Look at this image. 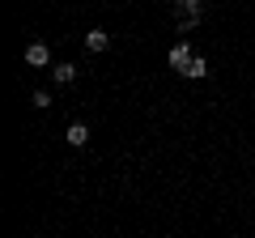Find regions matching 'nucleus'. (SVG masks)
Returning <instances> with one entry per match:
<instances>
[{"mask_svg":"<svg viewBox=\"0 0 255 238\" xmlns=\"http://www.w3.org/2000/svg\"><path fill=\"white\" fill-rule=\"evenodd\" d=\"M170 9L179 13V21H191V26H196V21L204 17V0H170Z\"/></svg>","mask_w":255,"mask_h":238,"instance_id":"f257e3e1","label":"nucleus"},{"mask_svg":"<svg viewBox=\"0 0 255 238\" xmlns=\"http://www.w3.org/2000/svg\"><path fill=\"white\" fill-rule=\"evenodd\" d=\"M183 77H187V81H204V77H209V60H204V55H191L187 64H183Z\"/></svg>","mask_w":255,"mask_h":238,"instance_id":"f03ea898","label":"nucleus"},{"mask_svg":"<svg viewBox=\"0 0 255 238\" xmlns=\"http://www.w3.org/2000/svg\"><path fill=\"white\" fill-rule=\"evenodd\" d=\"M64 140H68L73 149L90 145V128H85V123H68V132H64Z\"/></svg>","mask_w":255,"mask_h":238,"instance_id":"7ed1b4c3","label":"nucleus"},{"mask_svg":"<svg viewBox=\"0 0 255 238\" xmlns=\"http://www.w3.org/2000/svg\"><path fill=\"white\" fill-rule=\"evenodd\" d=\"M107 47H111V34H107V30L94 26L90 34H85V51H107Z\"/></svg>","mask_w":255,"mask_h":238,"instance_id":"20e7f679","label":"nucleus"},{"mask_svg":"<svg viewBox=\"0 0 255 238\" xmlns=\"http://www.w3.org/2000/svg\"><path fill=\"white\" fill-rule=\"evenodd\" d=\"M166 60H170V68H179V73H183V64H187V60H191V47H187V38H183V43H174Z\"/></svg>","mask_w":255,"mask_h":238,"instance_id":"39448f33","label":"nucleus"},{"mask_svg":"<svg viewBox=\"0 0 255 238\" xmlns=\"http://www.w3.org/2000/svg\"><path fill=\"white\" fill-rule=\"evenodd\" d=\"M47 60H51V51H47V43H30V47H26V64L43 68Z\"/></svg>","mask_w":255,"mask_h":238,"instance_id":"423d86ee","label":"nucleus"},{"mask_svg":"<svg viewBox=\"0 0 255 238\" xmlns=\"http://www.w3.org/2000/svg\"><path fill=\"white\" fill-rule=\"evenodd\" d=\"M73 77H77V68H73V64H55V68H51V81H55V85H68Z\"/></svg>","mask_w":255,"mask_h":238,"instance_id":"0eeeda50","label":"nucleus"},{"mask_svg":"<svg viewBox=\"0 0 255 238\" xmlns=\"http://www.w3.org/2000/svg\"><path fill=\"white\" fill-rule=\"evenodd\" d=\"M30 102H34L38 111H47V107H51V94H47V90H38V94H34V98H30Z\"/></svg>","mask_w":255,"mask_h":238,"instance_id":"6e6552de","label":"nucleus"}]
</instances>
